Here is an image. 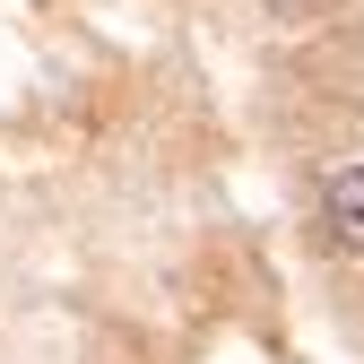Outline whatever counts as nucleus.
I'll return each instance as SVG.
<instances>
[{"label": "nucleus", "instance_id": "f257e3e1", "mask_svg": "<svg viewBox=\"0 0 364 364\" xmlns=\"http://www.w3.org/2000/svg\"><path fill=\"white\" fill-rule=\"evenodd\" d=\"M321 225H330V243L347 260H364V165H338L321 182Z\"/></svg>", "mask_w": 364, "mask_h": 364}]
</instances>
